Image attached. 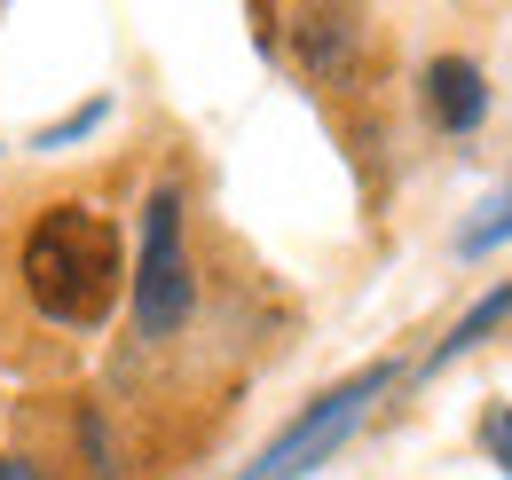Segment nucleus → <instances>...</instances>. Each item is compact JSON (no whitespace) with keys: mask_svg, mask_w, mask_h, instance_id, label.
Segmentation results:
<instances>
[{"mask_svg":"<svg viewBox=\"0 0 512 480\" xmlns=\"http://www.w3.org/2000/svg\"><path fill=\"white\" fill-rule=\"evenodd\" d=\"M505 237H512V189L497 197V205H489V221H473V229H465L457 244H465V252H489V244H505Z\"/></svg>","mask_w":512,"mask_h":480,"instance_id":"0eeeda50","label":"nucleus"},{"mask_svg":"<svg viewBox=\"0 0 512 480\" xmlns=\"http://www.w3.org/2000/svg\"><path fill=\"white\" fill-rule=\"evenodd\" d=\"M426 111H434V126H449V134H473L481 111H489V79H481V63H465V56L426 63Z\"/></svg>","mask_w":512,"mask_h":480,"instance_id":"39448f33","label":"nucleus"},{"mask_svg":"<svg viewBox=\"0 0 512 480\" xmlns=\"http://www.w3.org/2000/svg\"><path fill=\"white\" fill-rule=\"evenodd\" d=\"M292 48L316 79H347L355 56H363V16L355 8H300L292 16Z\"/></svg>","mask_w":512,"mask_h":480,"instance_id":"20e7f679","label":"nucleus"},{"mask_svg":"<svg viewBox=\"0 0 512 480\" xmlns=\"http://www.w3.org/2000/svg\"><path fill=\"white\" fill-rule=\"evenodd\" d=\"M481 441H489V457L512 473V410H489V418H481Z\"/></svg>","mask_w":512,"mask_h":480,"instance_id":"6e6552de","label":"nucleus"},{"mask_svg":"<svg viewBox=\"0 0 512 480\" xmlns=\"http://www.w3.org/2000/svg\"><path fill=\"white\" fill-rule=\"evenodd\" d=\"M0 480H40L32 465H16V457H0Z\"/></svg>","mask_w":512,"mask_h":480,"instance_id":"9d476101","label":"nucleus"},{"mask_svg":"<svg viewBox=\"0 0 512 480\" xmlns=\"http://www.w3.org/2000/svg\"><path fill=\"white\" fill-rule=\"evenodd\" d=\"M386 378H394V362H371V370H355L347 386H331L323 402H308V410H300V418H292V425H284V433H276V441L253 457V473H245V480H300V473H316L323 457L355 433V418H363V410L386 394Z\"/></svg>","mask_w":512,"mask_h":480,"instance_id":"f03ea898","label":"nucleus"},{"mask_svg":"<svg viewBox=\"0 0 512 480\" xmlns=\"http://www.w3.org/2000/svg\"><path fill=\"white\" fill-rule=\"evenodd\" d=\"M190 252H182V189H158L142 205V268H134V323L142 339H174L190 323Z\"/></svg>","mask_w":512,"mask_h":480,"instance_id":"7ed1b4c3","label":"nucleus"},{"mask_svg":"<svg viewBox=\"0 0 512 480\" xmlns=\"http://www.w3.org/2000/svg\"><path fill=\"white\" fill-rule=\"evenodd\" d=\"M505 315H512V284H497V292H489V300H481V307H473V315H465V323H457V331L442 339V347H434V362L465 355V347H481V339H489V331H497Z\"/></svg>","mask_w":512,"mask_h":480,"instance_id":"423d86ee","label":"nucleus"},{"mask_svg":"<svg viewBox=\"0 0 512 480\" xmlns=\"http://www.w3.org/2000/svg\"><path fill=\"white\" fill-rule=\"evenodd\" d=\"M95 119H103V103H87V111H71L64 126H48V134H40V150H56V142H71V134H87Z\"/></svg>","mask_w":512,"mask_h":480,"instance_id":"1a4fd4ad","label":"nucleus"},{"mask_svg":"<svg viewBox=\"0 0 512 480\" xmlns=\"http://www.w3.org/2000/svg\"><path fill=\"white\" fill-rule=\"evenodd\" d=\"M24 284H32V307L56 315V323H79L95 331L119 292H127V252H119V229L87 205H56L40 213V229L24 237Z\"/></svg>","mask_w":512,"mask_h":480,"instance_id":"f257e3e1","label":"nucleus"}]
</instances>
